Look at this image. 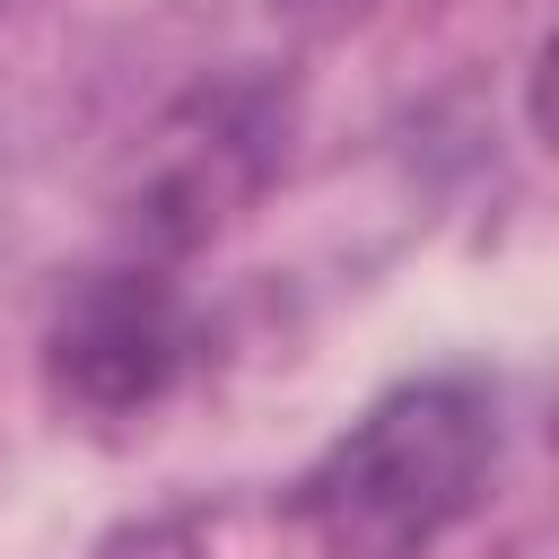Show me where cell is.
I'll return each instance as SVG.
<instances>
[{
  "label": "cell",
  "mask_w": 559,
  "mask_h": 559,
  "mask_svg": "<svg viewBox=\"0 0 559 559\" xmlns=\"http://www.w3.org/2000/svg\"><path fill=\"white\" fill-rule=\"evenodd\" d=\"M271 17H288V26H349V17H367V0H271Z\"/></svg>",
  "instance_id": "cell-5"
},
{
  "label": "cell",
  "mask_w": 559,
  "mask_h": 559,
  "mask_svg": "<svg viewBox=\"0 0 559 559\" xmlns=\"http://www.w3.org/2000/svg\"><path fill=\"white\" fill-rule=\"evenodd\" d=\"M498 445L507 419L489 376H402L288 480V524L323 559H428L454 524L480 515Z\"/></svg>",
  "instance_id": "cell-1"
},
{
  "label": "cell",
  "mask_w": 559,
  "mask_h": 559,
  "mask_svg": "<svg viewBox=\"0 0 559 559\" xmlns=\"http://www.w3.org/2000/svg\"><path fill=\"white\" fill-rule=\"evenodd\" d=\"M288 122H297V96L288 79L271 70H218V79H192L140 140L131 157V183L114 201V227H122V253H148V262H183L201 245H218L262 192L271 175L288 166Z\"/></svg>",
  "instance_id": "cell-2"
},
{
  "label": "cell",
  "mask_w": 559,
  "mask_h": 559,
  "mask_svg": "<svg viewBox=\"0 0 559 559\" xmlns=\"http://www.w3.org/2000/svg\"><path fill=\"white\" fill-rule=\"evenodd\" d=\"M201 358H210V323H201L192 288L175 280V262H148V253H114V262L79 271L52 297L44 349H35L52 411H70L87 428H131V419L166 411Z\"/></svg>",
  "instance_id": "cell-3"
},
{
  "label": "cell",
  "mask_w": 559,
  "mask_h": 559,
  "mask_svg": "<svg viewBox=\"0 0 559 559\" xmlns=\"http://www.w3.org/2000/svg\"><path fill=\"white\" fill-rule=\"evenodd\" d=\"M87 559H210V550H201V533H192L183 515H148V524H122V533H105Z\"/></svg>",
  "instance_id": "cell-4"
}]
</instances>
